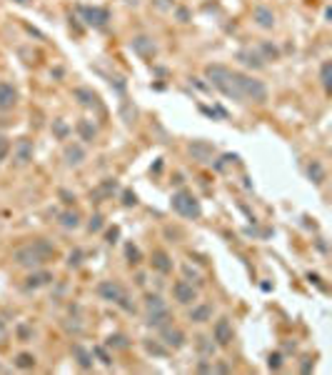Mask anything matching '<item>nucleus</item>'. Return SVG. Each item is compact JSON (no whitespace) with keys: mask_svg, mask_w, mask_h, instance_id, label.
I'll return each mask as SVG.
<instances>
[{"mask_svg":"<svg viewBox=\"0 0 332 375\" xmlns=\"http://www.w3.org/2000/svg\"><path fill=\"white\" fill-rule=\"evenodd\" d=\"M207 78H210V83L217 88V90H223L228 98H242L240 95V83H237V75L240 73H232L230 68H225V65H207Z\"/></svg>","mask_w":332,"mask_h":375,"instance_id":"obj_1","label":"nucleus"},{"mask_svg":"<svg viewBox=\"0 0 332 375\" xmlns=\"http://www.w3.org/2000/svg\"><path fill=\"white\" fill-rule=\"evenodd\" d=\"M50 255H55V248L48 245L45 240H38L35 245H25V248H18L13 253V260L23 268H38L40 262H45Z\"/></svg>","mask_w":332,"mask_h":375,"instance_id":"obj_2","label":"nucleus"},{"mask_svg":"<svg viewBox=\"0 0 332 375\" xmlns=\"http://www.w3.org/2000/svg\"><path fill=\"white\" fill-rule=\"evenodd\" d=\"M170 203H172V210H175L177 215H182V218H198V215H200V203H198V198H195L193 193H188V190L175 193Z\"/></svg>","mask_w":332,"mask_h":375,"instance_id":"obj_3","label":"nucleus"},{"mask_svg":"<svg viewBox=\"0 0 332 375\" xmlns=\"http://www.w3.org/2000/svg\"><path fill=\"white\" fill-rule=\"evenodd\" d=\"M237 83H240V95H242V98L255 100V103L267 100V88H265L260 80L247 78V75H237Z\"/></svg>","mask_w":332,"mask_h":375,"instance_id":"obj_4","label":"nucleus"},{"mask_svg":"<svg viewBox=\"0 0 332 375\" xmlns=\"http://www.w3.org/2000/svg\"><path fill=\"white\" fill-rule=\"evenodd\" d=\"M98 295H100L102 300H107V303H120V300L125 298V290H123V285L115 283V280H102V283L98 285Z\"/></svg>","mask_w":332,"mask_h":375,"instance_id":"obj_5","label":"nucleus"},{"mask_svg":"<svg viewBox=\"0 0 332 375\" xmlns=\"http://www.w3.org/2000/svg\"><path fill=\"white\" fill-rule=\"evenodd\" d=\"M172 293H175V300H177V303H182V305L195 303V298H198L195 288H193L188 280H177V283L172 285Z\"/></svg>","mask_w":332,"mask_h":375,"instance_id":"obj_6","label":"nucleus"},{"mask_svg":"<svg viewBox=\"0 0 332 375\" xmlns=\"http://www.w3.org/2000/svg\"><path fill=\"white\" fill-rule=\"evenodd\" d=\"M212 335H215V340H217L220 345H228V343L232 340V325H230L225 318L217 320L215 328H212Z\"/></svg>","mask_w":332,"mask_h":375,"instance_id":"obj_7","label":"nucleus"},{"mask_svg":"<svg viewBox=\"0 0 332 375\" xmlns=\"http://www.w3.org/2000/svg\"><path fill=\"white\" fill-rule=\"evenodd\" d=\"M18 103V90L10 83H0V110H10Z\"/></svg>","mask_w":332,"mask_h":375,"instance_id":"obj_8","label":"nucleus"},{"mask_svg":"<svg viewBox=\"0 0 332 375\" xmlns=\"http://www.w3.org/2000/svg\"><path fill=\"white\" fill-rule=\"evenodd\" d=\"M133 45V50L137 53V55H142V58H153L155 53H158V48H155V43L150 40V38H135V40L130 43Z\"/></svg>","mask_w":332,"mask_h":375,"instance_id":"obj_9","label":"nucleus"},{"mask_svg":"<svg viewBox=\"0 0 332 375\" xmlns=\"http://www.w3.org/2000/svg\"><path fill=\"white\" fill-rule=\"evenodd\" d=\"M63 158H65L67 165H80V163L85 160V150H83V145L72 143V145H67V148L63 150Z\"/></svg>","mask_w":332,"mask_h":375,"instance_id":"obj_10","label":"nucleus"},{"mask_svg":"<svg viewBox=\"0 0 332 375\" xmlns=\"http://www.w3.org/2000/svg\"><path fill=\"white\" fill-rule=\"evenodd\" d=\"M13 153H15V163H18V165H25V163L33 158V143L25 140V138L18 140L15 148H13Z\"/></svg>","mask_w":332,"mask_h":375,"instance_id":"obj_11","label":"nucleus"},{"mask_svg":"<svg viewBox=\"0 0 332 375\" xmlns=\"http://www.w3.org/2000/svg\"><path fill=\"white\" fill-rule=\"evenodd\" d=\"M83 15H85L88 25H95V28H102L107 20V10H102V8H83Z\"/></svg>","mask_w":332,"mask_h":375,"instance_id":"obj_12","label":"nucleus"},{"mask_svg":"<svg viewBox=\"0 0 332 375\" xmlns=\"http://www.w3.org/2000/svg\"><path fill=\"white\" fill-rule=\"evenodd\" d=\"M237 60H240L242 65H247V68H255V70L265 65V63H263L265 58H263L260 53H255V50H240V53H237Z\"/></svg>","mask_w":332,"mask_h":375,"instance_id":"obj_13","label":"nucleus"},{"mask_svg":"<svg viewBox=\"0 0 332 375\" xmlns=\"http://www.w3.org/2000/svg\"><path fill=\"white\" fill-rule=\"evenodd\" d=\"M163 343L170 345V348H180L185 343V335H182V330H177V328H165L163 330Z\"/></svg>","mask_w":332,"mask_h":375,"instance_id":"obj_14","label":"nucleus"},{"mask_svg":"<svg viewBox=\"0 0 332 375\" xmlns=\"http://www.w3.org/2000/svg\"><path fill=\"white\" fill-rule=\"evenodd\" d=\"M252 18H255V23L260 25V28H267V30L275 25V15H272V10H270V8H263V5H260V8H255Z\"/></svg>","mask_w":332,"mask_h":375,"instance_id":"obj_15","label":"nucleus"},{"mask_svg":"<svg viewBox=\"0 0 332 375\" xmlns=\"http://www.w3.org/2000/svg\"><path fill=\"white\" fill-rule=\"evenodd\" d=\"M153 268H158L160 273H170V270H172V260H170L163 250H155V253H153Z\"/></svg>","mask_w":332,"mask_h":375,"instance_id":"obj_16","label":"nucleus"},{"mask_svg":"<svg viewBox=\"0 0 332 375\" xmlns=\"http://www.w3.org/2000/svg\"><path fill=\"white\" fill-rule=\"evenodd\" d=\"M167 318H170V310H167V308H160V310H147V325H153V328L163 325Z\"/></svg>","mask_w":332,"mask_h":375,"instance_id":"obj_17","label":"nucleus"},{"mask_svg":"<svg viewBox=\"0 0 332 375\" xmlns=\"http://www.w3.org/2000/svg\"><path fill=\"white\" fill-rule=\"evenodd\" d=\"M50 280H53L50 273H33V275L28 278V288H43V285H48Z\"/></svg>","mask_w":332,"mask_h":375,"instance_id":"obj_18","label":"nucleus"},{"mask_svg":"<svg viewBox=\"0 0 332 375\" xmlns=\"http://www.w3.org/2000/svg\"><path fill=\"white\" fill-rule=\"evenodd\" d=\"M210 315H212V308H210V305H198V308H193L190 320H195V323H205V320H210Z\"/></svg>","mask_w":332,"mask_h":375,"instance_id":"obj_19","label":"nucleus"},{"mask_svg":"<svg viewBox=\"0 0 332 375\" xmlns=\"http://www.w3.org/2000/svg\"><path fill=\"white\" fill-rule=\"evenodd\" d=\"M75 98H80V103H83V105H95V103H98L95 93H93V90H88V88H78V90H75Z\"/></svg>","mask_w":332,"mask_h":375,"instance_id":"obj_20","label":"nucleus"},{"mask_svg":"<svg viewBox=\"0 0 332 375\" xmlns=\"http://www.w3.org/2000/svg\"><path fill=\"white\" fill-rule=\"evenodd\" d=\"M72 353H75V355H78V363H80V368H85V370H88V368L93 365V360H90L93 355H90L88 350H83L80 345H75V348H72Z\"/></svg>","mask_w":332,"mask_h":375,"instance_id":"obj_21","label":"nucleus"},{"mask_svg":"<svg viewBox=\"0 0 332 375\" xmlns=\"http://www.w3.org/2000/svg\"><path fill=\"white\" fill-rule=\"evenodd\" d=\"M330 78H332V63H330V60H325V63H322V68H320V80H322L325 90H330Z\"/></svg>","mask_w":332,"mask_h":375,"instance_id":"obj_22","label":"nucleus"},{"mask_svg":"<svg viewBox=\"0 0 332 375\" xmlns=\"http://www.w3.org/2000/svg\"><path fill=\"white\" fill-rule=\"evenodd\" d=\"M307 173H310V178H312L315 183H322V180H325V168H322L317 160H312V163H310Z\"/></svg>","mask_w":332,"mask_h":375,"instance_id":"obj_23","label":"nucleus"},{"mask_svg":"<svg viewBox=\"0 0 332 375\" xmlns=\"http://www.w3.org/2000/svg\"><path fill=\"white\" fill-rule=\"evenodd\" d=\"M60 223H63V228H78L80 225V218H78V213H63V218H60Z\"/></svg>","mask_w":332,"mask_h":375,"instance_id":"obj_24","label":"nucleus"},{"mask_svg":"<svg viewBox=\"0 0 332 375\" xmlns=\"http://www.w3.org/2000/svg\"><path fill=\"white\" fill-rule=\"evenodd\" d=\"M78 133L83 135V140H93V138H95V128H93L88 120H80V123H78Z\"/></svg>","mask_w":332,"mask_h":375,"instance_id":"obj_25","label":"nucleus"},{"mask_svg":"<svg viewBox=\"0 0 332 375\" xmlns=\"http://www.w3.org/2000/svg\"><path fill=\"white\" fill-rule=\"evenodd\" d=\"M145 308H147V310H160V308H167V305L163 303L158 295H147V298H145Z\"/></svg>","mask_w":332,"mask_h":375,"instance_id":"obj_26","label":"nucleus"},{"mask_svg":"<svg viewBox=\"0 0 332 375\" xmlns=\"http://www.w3.org/2000/svg\"><path fill=\"white\" fill-rule=\"evenodd\" d=\"M190 150H193L195 155H200V158L212 155V148H210V145H202V143H193V145H190Z\"/></svg>","mask_w":332,"mask_h":375,"instance_id":"obj_27","label":"nucleus"},{"mask_svg":"<svg viewBox=\"0 0 332 375\" xmlns=\"http://www.w3.org/2000/svg\"><path fill=\"white\" fill-rule=\"evenodd\" d=\"M33 365H35V358H33V355H28V353H20V355H18V368L28 370V368H33Z\"/></svg>","mask_w":332,"mask_h":375,"instance_id":"obj_28","label":"nucleus"},{"mask_svg":"<svg viewBox=\"0 0 332 375\" xmlns=\"http://www.w3.org/2000/svg\"><path fill=\"white\" fill-rule=\"evenodd\" d=\"M100 228H102V218H100V215H93L90 223H88V230H90V233H98Z\"/></svg>","mask_w":332,"mask_h":375,"instance_id":"obj_29","label":"nucleus"},{"mask_svg":"<svg viewBox=\"0 0 332 375\" xmlns=\"http://www.w3.org/2000/svg\"><path fill=\"white\" fill-rule=\"evenodd\" d=\"M53 130H55L60 138H65V135H67V125H65L63 120H53Z\"/></svg>","mask_w":332,"mask_h":375,"instance_id":"obj_30","label":"nucleus"},{"mask_svg":"<svg viewBox=\"0 0 332 375\" xmlns=\"http://www.w3.org/2000/svg\"><path fill=\"white\" fill-rule=\"evenodd\" d=\"M147 353H153V355H165V348H160L158 343H145Z\"/></svg>","mask_w":332,"mask_h":375,"instance_id":"obj_31","label":"nucleus"},{"mask_svg":"<svg viewBox=\"0 0 332 375\" xmlns=\"http://www.w3.org/2000/svg\"><path fill=\"white\" fill-rule=\"evenodd\" d=\"M8 150H10V143H8L3 135H0V160H3V158L8 155Z\"/></svg>","mask_w":332,"mask_h":375,"instance_id":"obj_32","label":"nucleus"},{"mask_svg":"<svg viewBox=\"0 0 332 375\" xmlns=\"http://www.w3.org/2000/svg\"><path fill=\"white\" fill-rule=\"evenodd\" d=\"M128 258H130V262H137L140 260V250L135 245H128Z\"/></svg>","mask_w":332,"mask_h":375,"instance_id":"obj_33","label":"nucleus"},{"mask_svg":"<svg viewBox=\"0 0 332 375\" xmlns=\"http://www.w3.org/2000/svg\"><path fill=\"white\" fill-rule=\"evenodd\" d=\"M110 345H118V348H125L128 343H125V338H123V335H115V338H110Z\"/></svg>","mask_w":332,"mask_h":375,"instance_id":"obj_34","label":"nucleus"},{"mask_svg":"<svg viewBox=\"0 0 332 375\" xmlns=\"http://www.w3.org/2000/svg\"><path fill=\"white\" fill-rule=\"evenodd\" d=\"M280 360H282V358H280L277 353H275V355H270V368H272V370H277V368H280Z\"/></svg>","mask_w":332,"mask_h":375,"instance_id":"obj_35","label":"nucleus"},{"mask_svg":"<svg viewBox=\"0 0 332 375\" xmlns=\"http://www.w3.org/2000/svg\"><path fill=\"white\" fill-rule=\"evenodd\" d=\"M67 262H70V265H80V253H78V250L70 253V260H67Z\"/></svg>","mask_w":332,"mask_h":375,"instance_id":"obj_36","label":"nucleus"},{"mask_svg":"<svg viewBox=\"0 0 332 375\" xmlns=\"http://www.w3.org/2000/svg\"><path fill=\"white\" fill-rule=\"evenodd\" d=\"M95 353H98V355H100V360H102V363H105V365H110V363H113V360H110V358H107V355H105V350H102V348H95Z\"/></svg>","mask_w":332,"mask_h":375,"instance_id":"obj_37","label":"nucleus"},{"mask_svg":"<svg viewBox=\"0 0 332 375\" xmlns=\"http://www.w3.org/2000/svg\"><path fill=\"white\" fill-rule=\"evenodd\" d=\"M115 238H118V228H113L107 233V243H115Z\"/></svg>","mask_w":332,"mask_h":375,"instance_id":"obj_38","label":"nucleus"},{"mask_svg":"<svg viewBox=\"0 0 332 375\" xmlns=\"http://www.w3.org/2000/svg\"><path fill=\"white\" fill-rule=\"evenodd\" d=\"M263 50H265V53H267V55H272V58H275V55H277V50H275V48H272V45H263Z\"/></svg>","mask_w":332,"mask_h":375,"instance_id":"obj_39","label":"nucleus"},{"mask_svg":"<svg viewBox=\"0 0 332 375\" xmlns=\"http://www.w3.org/2000/svg\"><path fill=\"white\" fill-rule=\"evenodd\" d=\"M125 205H135V195H130V193H125Z\"/></svg>","mask_w":332,"mask_h":375,"instance_id":"obj_40","label":"nucleus"},{"mask_svg":"<svg viewBox=\"0 0 332 375\" xmlns=\"http://www.w3.org/2000/svg\"><path fill=\"white\" fill-rule=\"evenodd\" d=\"M125 3H128V5H137V3H140V0H125Z\"/></svg>","mask_w":332,"mask_h":375,"instance_id":"obj_41","label":"nucleus"},{"mask_svg":"<svg viewBox=\"0 0 332 375\" xmlns=\"http://www.w3.org/2000/svg\"><path fill=\"white\" fill-rule=\"evenodd\" d=\"M5 335V328H3V323H0V338H3Z\"/></svg>","mask_w":332,"mask_h":375,"instance_id":"obj_42","label":"nucleus"},{"mask_svg":"<svg viewBox=\"0 0 332 375\" xmlns=\"http://www.w3.org/2000/svg\"><path fill=\"white\" fill-rule=\"evenodd\" d=\"M15 3H20V5H28V3H30V0H15Z\"/></svg>","mask_w":332,"mask_h":375,"instance_id":"obj_43","label":"nucleus"}]
</instances>
